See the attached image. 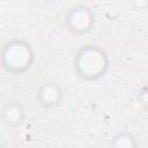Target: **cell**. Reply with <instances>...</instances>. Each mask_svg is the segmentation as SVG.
<instances>
[{"mask_svg":"<svg viewBox=\"0 0 148 148\" xmlns=\"http://www.w3.org/2000/svg\"><path fill=\"white\" fill-rule=\"evenodd\" d=\"M74 67L80 77L94 81L106 73L109 67V57L99 46L86 45L76 53Z\"/></svg>","mask_w":148,"mask_h":148,"instance_id":"obj_1","label":"cell"},{"mask_svg":"<svg viewBox=\"0 0 148 148\" xmlns=\"http://www.w3.org/2000/svg\"><path fill=\"white\" fill-rule=\"evenodd\" d=\"M35 59L32 46L23 39H12L3 44L1 51L2 68L13 75L28 71Z\"/></svg>","mask_w":148,"mask_h":148,"instance_id":"obj_2","label":"cell"},{"mask_svg":"<svg viewBox=\"0 0 148 148\" xmlns=\"http://www.w3.org/2000/svg\"><path fill=\"white\" fill-rule=\"evenodd\" d=\"M94 13L89 7L83 5L72 7L65 17L67 29L75 36H82L89 32L94 27Z\"/></svg>","mask_w":148,"mask_h":148,"instance_id":"obj_3","label":"cell"},{"mask_svg":"<svg viewBox=\"0 0 148 148\" xmlns=\"http://www.w3.org/2000/svg\"><path fill=\"white\" fill-rule=\"evenodd\" d=\"M62 90L60 86L56 82H45L39 86L37 94H36V99L38 103L45 108V109H52L60 104L62 99Z\"/></svg>","mask_w":148,"mask_h":148,"instance_id":"obj_4","label":"cell"},{"mask_svg":"<svg viewBox=\"0 0 148 148\" xmlns=\"http://www.w3.org/2000/svg\"><path fill=\"white\" fill-rule=\"evenodd\" d=\"M25 111L21 103L16 101H8L1 109V121L7 127H18L24 123Z\"/></svg>","mask_w":148,"mask_h":148,"instance_id":"obj_5","label":"cell"},{"mask_svg":"<svg viewBox=\"0 0 148 148\" xmlns=\"http://www.w3.org/2000/svg\"><path fill=\"white\" fill-rule=\"evenodd\" d=\"M112 146L114 147H120V148H132V147H136L138 142L134 138V135L127 131H120L118 132L112 140Z\"/></svg>","mask_w":148,"mask_h":148,"instance_id":"obj_6","label":"cell"},{"mask_svg":"<svg viewBox=\"0 0 148 148\" xmlns=\"http://www.w3.org/2000/svg\"><path fill=\"white\" fill-rule=\"evenodd\" d=\"M138 102L145 109L148 110V84H146L138 94Z\"/></svg>","mask_w":148,"mask_h":148,"instance_id":"obj_7","label":"cell"},{"mask_svg":"<svg viewBox=\"0 0 148 148\" xmlns=\"http://www.w3.org/2000/svg\"><path fill=\"white\" fill-rule=\"evenodd\" d=\"M133 5L138 9H143L148 5V0H132Z\"/></svg>","mask_w":148,"mask_h":148,"instance_id":"obj_8","label":"cell"}]
</instances>
